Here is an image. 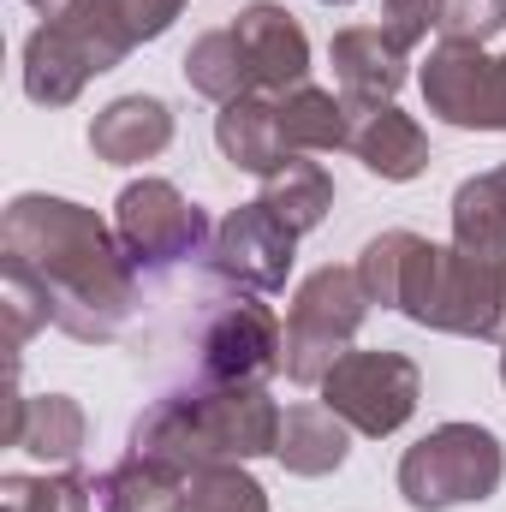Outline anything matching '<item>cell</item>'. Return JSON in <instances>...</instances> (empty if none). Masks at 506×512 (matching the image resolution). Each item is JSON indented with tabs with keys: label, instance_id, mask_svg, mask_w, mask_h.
Masks as SVG:
<instances>
[{
	"label": "cell",
	"instance_id": "obj_30",
	"mask_svg": "<svg viewBox=\"0 0 506 512\" xmlns=\"http://www.w3.org/2000/svg\"><path fill=\"white\" fill-rule=\"evenodd\" d=\"M179 12H185V0H120V18H126L131 42H155V36H167Z\"/></svg>",
	"mask_w": 506,
	"mask_h": 512
},
{
	"label": "cell",
	"instance_id": "obj_28",
	"mask_svg": "<svg viewBox=\"0 0 506 512\" xmlns=\"http://www.w3.org/2000/svg\"><path fill=\"white\" fill-rule=\"evenodd\" d=\"M501 30H506V0H447V12H441V42L483 48Z\"/></svg>",
	"mask_w": 506,
	"mask_h": 512
},
{
	"label": "cell",
	"instance_id": "obj_23",
	"mask_svg": "<svg viewBox=\"0 0 506 512\" xmlns=\"http://www.w3.org/2000/svg\"><path fill=\"white\" fill-rule=\"evenodd\" d=\"M453 245L471 256H506V185L477 173L453 191Z\"/></svg>",
	"mask_w": 506,
	"mask_h": 512
},
{
	"label": "cell",
	"instance_id": "obj_7",
	"mask_svg": "<svg viewBox=\"0 0 506 512\" xmlns=\"http://www.w3.org/2000/svg\"><path fill=\"white\" fill-rule=\"evenodd\" d=\"M417 399H423V370L405 352H346L322 376V405L370 441L399 435L417 417Z\"/></svg>",
	"mask_w": 506,
	"mask_h": 512
},
{
	"label": "cell",
	"instance_id": "obj_8",
	"mask_svg": "<svg viewBox=\"0 0 506 512\" xmlns=\"http://www.w3.org/2000/svg\"><path fill=\"white\" fill-rule=\"evenodd\" d=\"M280 358H286V328L256 292L215 298L203 310L197 364H203L209 382H268L280 370Z\"/></svg>",
	"mask_w": 506,
	"mask_h": 512
},
{
	"label": "cell",
	"instance_id": "obj_27",
	"mask_svg": "<svg viewBox=\"0 0 506 512\" xmlns=\"http://www.w3.org/2000/svg\"><path fill=\"white\" fill-rule=\"evenodd\" d=\"M185 512H268V489L245 465H209V471H191Z\"/></svg>",
	"mask_w": 506,
	"mask_h": 512
},
{
	"label": "cell",
	"instance_id": "obj_24",
	"mask_svg": "<svg viewBox=\"0 0 506 512\" xmlns=\"http://www.w3.org/2000/svg\"><path fill=\"white\" fill-rule=\"evenodd\" d=\"M42 24L66 30V36L90 54L96 72H114L131 48H137L131 30H126V18H120V0H66V6H60L54 18H42Z\"/></svg>",
	"mask_w": 506,
	"mask_h": 512
},
{
	"label": "cell",
	"instance_id": "obj_32",
	"mask_svg": "<svg viewBox=\"0 0 506 512\" xmlns=\"http://www.w3.org/2000/svg\"><path fill=\"white\" fill-rule=\"evenodd\" d=\"M30 6H36V12H42V18H54V12H60V6H66V0H30Z\"/></svg>",
	"mask_w": 506,
	"mask_h": 512
},
{
	"label": "cell",
	"instance_id": "obj_1",
	"mask_svg": "<svg viewBox=\"0 0 506 512\" xmlns=\"http://www.w3.org/2000/svg\"><path fill=\"white\" fill-rule=\"evenodd\" d=\"M0 256L24 262L42 280L60 334H72L78 346L120 340L137 304V268L120 251V233L96 209L48 191H24L0 215Z\"/></svg>",
	"mask_w": 506,
	"mask_h": 512
},
{
	"label": "cell",
	"instance_id": "obj_14",
	"mask_svg": "<svg viewBox=\"0 0 506 512\" xmlns=\"http://www.w3.org/2000/svg\"><path fill=\"white\" fill-rule=\"evenodd\" d=\"M173 143V108L161 96H114L96 120H90V149L96 161L108 167H137V161H155L161 149Z\"/></svg>",
	"mask_w": 506,
	"mask_h": 512
},
{
	"label": "cell",
	"instance_id": "obj_18",
	"mask_svg": "<svg viewBox=\"0 0 506 512\" xmlns=\"http://www.w3.org/2000/svg\"><path fill=\"white\" fill-rule=\"evenodd\" d=\"M90 78H102V72L90 66V54H84L66 30L36 24V30L24 36V96H30L36 108H66V102H78Z\"/></svg>",
	"mask_w": 506,
	"mask_h": 512
},
{
	"label": "cell",
	"instance_id": "obj_29",
	"mask_svg": "<svg viewBox=\"0 0 506 512\" xmlns=\"http://www.w3.org/2000/svg\"><path fill=\"white\" fill-rule=\"evenodd\" d=\"M447 0H381V30L411 54L417 42H429V30H441Z\"/></svg>",
	"mask_w": 506,
	"mask_h": 512
},
{
	"label": "cell",
	"instance_id": "obj_34",
	"mask_svg": "<svg viewBox=\"0 0 506 512\" xmlns=\"http://www.w3.org/2000/svg\"><path fill=\"white\" fill-rule=\"evenodd\" d=\"M322 6H352V0H322Z\"/></svg>",
	"mask_w": 506,
	"mask_h": 512
},
{
	"label": "cell",
	"instance_id": "obj_26",
	"mask_svg": "<svg viewBox=\"0 0 506 512\" xmlns=\"http://www.w3.org/2000/svg\"><path fill=\"white\" fill-rule=\"evenodd\" d=\"M0 512H96V483L78 471L60 477H0Z\"/></svg>",
	"mask_w": 506,
	"mask_h": 512
},
{
	"label": "cell",
	"instance_id": "obj_11",
	"mask_svg": "<svg viewBox=\"0 0 506 512\" xmlns=\"http://www.w3.org/2000/svg\"><path fill=\"white\" fill-rule=\"evenodd\" d=\"M233 36L245 42V54H251V66H256V84L268 96H286V90L310 84V36H304V24L286 6H274V0L239 6Z\"/></svg>",
	"mask_w": 506,
	"mask_h": 512
},
{
	"label": "cell",
	"instance_id": "obj_16",
	"mask_svg": "<svg viewBox=\"0 0 506 512\" xmlns=\"http://www.w3.org/2000/svg\"><path fill=\"white\" fill-rule=\"evenodd\" d=\"M274 459L292 471V477H334L346 459H352V429L322 405V399H304V405H286L280 411V441H274Z\"/></svg>",
	"mask_w": 506,
	"mask_h": 512
},
{
	"label": "cell",
	"instance_id": "obj_13",
	"mask_svg": "<svg viewBox=\"0 0 506 512\" xmlns=\"http://www.w3.org/2000/svg\"><path fill=\"white\" fill-rule=\"evenodd\" d=\"M6 441L30 459L48 465H78L84 441H90V417L72 393H18L6 399Z\"/></svg>",
	"mask_w": 506,
	"mask_h": 512
},
{
	"label": "cell",
	"instance_id": "obj_12",
	"mask_svg": "<svg viewBox=\"0 0 506 512\" xmlns=\"http://www.w3.org/2000/svg\"><path fill=\"white\" fill-rule=\"evenodd\" d=\"M328 60H334V84H340L346 108H381V102H393L399 84H405V66H411V54L381 24L340 30L334 48H328Z\"/></svg>",
	"mask_w": 506,
	"mask_h": 512
},
{
	"label": "cell",
	"instance_id": "obj_6",
	"mask_svg": "<svg viewBox=\"0 0 506 512\" xmlns=\"http://www.w3.org/2000/svg\"><path fill=\"white\" fill-rule=\"evenodd\" d=\"M114 233H120V251L137 268V280L173 274L179 262L203 256L215 239L203 203H191L173 179H131L114 197Z\"/></svg>",
	"mask_w": 506,
	"mask_h": 512
},
{
	"label": "cell",
	"instance_id": "obj_10",
	"mask_svg": "<svg viewBox=\"0 0 506 512\" xmlns=\"http://www.w3.org/2000/svg\"><path fill=\"white\" fill-rule=\"evenodd\" d=\"M423 102L435 120L459 131H495V102H501V60L471 48V42H441L429 48L423 72Z\"/></svg>",
	"mask_w": 506,
	"mask_h": 512
},
{
	"label": "cell",
	"instance_id": "obj_35",
	"mask_svg": "<svg viewBox=\"0 0 506 512\" xmlns=\"http://www.w3.org/2000/svg\"><path fill=\"white\" fill-rule=\"evenodd\" d=\"M495 179H501V185H506V167H495Z\"/></svg>",
	"mask_w": 506,
	"mask_h": 512
},
{
	"label": "cell",
	"instance_id": "obj_15",
	"mask_svg": "<svg viewBox=\"0 0 506 512\" xmlns=\"http://www.w3.org/2000/svg\"><path fill=\"white\" fill-rule=\"evenodd\" d=\"M376 179L387 185H405V179H417L423 167H429V137L423 126L411 120V114H399L393 102H381V108H352V143H346Z\"/></svg>",
	"mask_w": 506,
	"mask_h": 512
},
{
	"label": "cell",
	"instance_id": "obj_17",
	"mask_svg": "<svg viewBox=\"0 0 506 512\" xmlns=\"http://www.w3.org/2000/svg\"><path fill=\"white\" fill-rule=\"evenodd\" d=\"M215 143H221V155H227L239 173H256V179H268V173L292 155L286 137H280V108H274L268 90L227 102V108L215 114Z\"/></svg>",
	"mask_w": 506,
	"mask_h": 512
},
{
	"label": "cell",
	"instance_id": "obj_4",
	"mask_svg": "<svg viewBox=\"0 0 506 512\" xmlns=\"http://www.w3.org/2000/svg\"><path fill=\"white\" fill-rule=\"evenodd\" d=\"M506 483V447L483 423H435L399 459V495L411 512L483 507Z\"/></svg>",
	"mask_w": 506,
	"mask_h": 512
},
{
	"label": "cell",
	"instance_id": "obj_31",
	"mask_svg": "<svg viewBox=\"0 0 506 512\" xmlns=\"http://www.w3.org/2000/svg\"><path fill=\"white\" fill-rule=\"evenodd\" d=\"M495 131H506V54H501V102H495Z\"/></svg>",
	"mask_w": 506,
	"mask_h": 512
},
{
	"label": "cell",
	"instance_id": "obj_9",
	"mask_svg": "<svg viewBox=\"0 0 506 512\" xmlns=\"http://www.w3.org/2000/svg\"><path fill=\"white\" fill-rule=\"evenodd\" d=\"M203 262H209V274H215L221 286H233V292H280L286 274H292V262H298V233L256 197V203H239V209L215 227Z\"/></svg>",
	"mask_w": 506,
	"mask_h": 512
},
{
	"label": "cell",
	"instance_id": "obj_21",
	"mask_svg": "<svg viewBox=\"0 0 506 512\" xmlns=\"http://www.w3.org/2000/svg\"><path fill=\"white\" fill-rule=\"evenodd\" d=\"M179 72H185V84H191L197 96H209V102H221V108L262 90V84H256L251 54H245V42L233 36V24H227V30H203V36L185 48Z\"/></svg>",
	"mask_w": 506,
	"mask_h": 512
},
{
	"label": "cell",
	"instance_id": "obj_25",
	"mask_svg": "<svg viewBox=\"0 0 506 512\" xmlns=\"http://www.w3.org/2000/svg\"><path fill=\"white\" fill-rule=\"evenodd\" d=\"M0 316H6V352L12 358L24 352L30 334H42L54 322V304H48L42 280L24 262H12V256H0Z\"/></svg>",
	"mask_w": 506,
	"mask_h": 512
},
{
	"label": "cell",
	"instance_id": "obj_3",
	"mask_svg": "<svg viewBox=\"0 0 506 512\" xmlns=\"http://www.w3.org/2000/svg\"><path fill=\"white\" fill-rule=\"evenodd\" d=\"M280 441V405L262 382H203L161 393L131 423V453L167 459L173 471H209V465H251Z\"/></svg>",
	"mask_w": 506,
	"mask_h": 512
},
{
	"label": "cell",
	"instance_id": "obj_5",
	"mask_svg": "<svg viewBox=\"0 0 506 512\" xmlns=\"http://www.w3.org/2000/svg\"><path fill=\"white\" fill-rule=\"evenodd\" d=\"M364 316H370V292H364L358 268L328 262V268L304 274L292 292V310H286V358H280L286 382L322 387V376L352 352Z\"/></svg>",
	"mask_w": 506,
	"mask_h": 512
},
{
	"label": "cell",
	"instance_id": "obj_22",
	"mask_svg": "<svg viewBox=\"0 0 506 512\" xmlns=\"http://www.w3.org/2000/svg\"><path fill=\"white\" fill-rule=\"evenodd\" d=\"M262 203L304 239V233H316V227L328 221V209H334V179H328L322 161L286 155V161L262 179Z\"/></svg>",
	"mask_w": 506,
	"mask_h": 512
},
{
	"label": "cell",
	"instance_id": "obj_19",
	"mask_svg": "<svg viewBox=\"0 0 506 512\" xmlns=\"http://www.w3.org/2000/svg\"><path fill=\"white\" fill-rule=\"evenodd\" d=\"M185 495L191 477L149 453H126L96 477V512H185Z\"/></svg>",
	"mask_w": 506,
	"mask_h": 512
},
{
	"label": "cell",
	"instance_id": "obj_2",
	"mask_svg": "<svg viewBox=\"0 0 506 512\" xmlns=\"http://www.w3.org/2000/svg\"><path fill=\"white\" fill-rule=\"evenodd\" d=\"M352 268L381 310H399L405 322L435 334L506 346V256H471L459 245H429L423 233L387 227L358 251Z\"/></svg>",
	"mask_w": 506,
	"mask_h": 512
},
{
	"label": "cell",
	"instance_id": "obj_33",
	"mask_svg": "<svg viewBox=\"0 0 506 512\" xmlns=\"http://www.w3.org/2000/svg\"><path fill=\"white\" fill-rule=\"evenodd\" d=\"M501 382H506V346H501Z\"/></svg>",
	"mask_w": 506,
	"mask_h": 512
},
{
	"label": "cell",
	"instance_id": "obj_20",
	"mask_svg": "<svg viewBox=\"0 0 506 512\" xmlns=\"http://www.w3.org/2000/svg\"><path fill=\"white\" fill-rule=\"evenodd\" d=\"M274 108H280V137H286L292 155H328V149L352 143V108L334 90L298 84V90L274 96Z\"/></svg>",
	"mask_w": 506,
	"mask_h": 512
}]
</instances>
